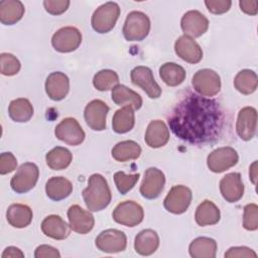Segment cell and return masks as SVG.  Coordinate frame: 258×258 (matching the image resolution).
I'll return each mask as SVG.
<instances>
[{"instance_id":"obj_1","label":"cell","mask_w":258,"mask_h":258,"mask_svg":"<svg viewBox=\"0 0 258 258\" xmlns=\"http://www.w3.org/2000/svg\"><path fill=\"white\" fill-rule=\"evenodd\" d=\"M225 115L220 104L189 93L168 116L169 128L179 139L195 145L215 142L222 134Z\"/></svg>"},{"instance_id":"obj_2","label":"cell","mask_w":258,"mask_h":258,"mask_svg":"<svg viewBox=\"0 0 258 258\" xmlns=\"http://www.w3.org/2000/svg\"><path fill=\"white\" fill-rule=\"evenodd\" d=\"M84 202L91 212H99L107 208L111 202L112 195L106 178L94 173L89 177L88 186L83 190Z\"/></svg>"},{"instance_id":"obj_3","label":"cell","mask_w":258,"mask_h":258,"mask_svg":"<svg viewBox=\"0 0 258 258\" xmlns=\"http://www.w3.org/2000/svg\"><path fill=\"white\" fill-rule=\"evenodd\" d=\"M150 31L149 17L141 11L130 12L123 25V35L128 41H141Z\"/></svg>"},{"instance_id":"obj_4","label":"cell","mask_w":258,"mask_h":258,"mask_svg":"<svg viewBox=\"0 0 258 258\" xmlns=\"http://www.w3.org/2000/svg\"><path fill=\"white\" fill-rule=\"evenodd\" d=\"M120 16V7L115 2H106L98 7L92 16V27L98 33H107L113 29Z\"/></svg>"},{"instance_id":"obj_5","label":"cell","mask_w":258,"mask_h":258,"mask_svg":"<svg viewBox=\"0 0 258 258\" xmlns=\"http://www.w3.org/2000/svg\"><path fill=\"white\" fill-rule=\"evenodd\" d=\"M39 176V169L36 164L32 162L22 163L16 173L12 176L10 185L17 194H25L32 189Z\"/></svg>"},{"instance_id":"obj_6","label":"cell","mask_w":258,"mask_h":258,"mask_svg":"<svg viewBox=\"0 0 258 258\" xmlns=\"http://www.w3.org/2000/svg\"><path fill=\"white\" fill-rule=\"evenodd\" d=\"M113 220L126 227L139 225L144 218L142 207L134 201H124L117 205L112 214Z\"/></svg>"},{"instance_id":"obj_7","label":"cell","mask_w":258,"mask_h":258,"mask_svg":"<svg viewBox=\"0 0 258 258\" xmlns=\"http://www.w3.org/2000/svg\"><path fill=\"white\" fill-rule=\"evenodd\" d=\"M194 89L205 97H213L221 90V78L213 70L203 69L198 71L191 80Z\"/></svg>"},{"instance_id":"obj_8","label":"cell","mask_w":258,"mask_h":258,"mask_svg":"<svg viewBox=\"0 0 258 258\" xmlns=\"http://www.w3.org/2000/svg\"><path fill=\"white\" fill-rule=\"evenodd\" d=\"M239 156L237 151L230 146H224L212 151L207 158L209 169L215 173H221L237 164Z\"/></svg>"},{"instance_id":"obj_9","label":"cell","mask_w":258,"mask_h":258,"mask_svg":"<svg viewBox=\"0 0 258 258\" xmlns=\"http://www.w3.org/2000/svg\"><path fill=\"white\" fill-rule=\"evenodd\" d=\"M192 198L191 190L185 185H174L166 195L163 206L169 213L179 215L184 213L190 205Z\"/></svg>"},{"instance_id":"obj_10","label":"cell","mask_w":258,"mask_h":258,"mask_svg":"<svg viewBox=\"0 0 258 258\" xmlns=\"http://www.w3.org/2000/svg\"><path fill=\"white\" fill-rule=\"evenodd\" d=\"M54 134L56 138L69 145H80L86 137V134L79 122L72 117L62 119L55 127Z\"/></svg>"},{"instance_id":"obj_11","label":"cell","mask_w":258,"mask_h":258,"mask_svg":"<svg viewBox=\"0 0 258 258\" xmlns=\"http://www.w3.org/2000/svg\"><path fill=\"white\" fill-rule=\"evenodd\" d=\"M96 247L105 253H119L126 249V235L117 229H108L101 232L96 240Z\"/></svg>"},{"instance_id":"obj_12","label":"cell","mask_w":258,"mask_h":258,"mask_svg":"<svg viewBox=\"0 0 258 258\" xmlns=\"http://www.w3.org/2000/svg\"><path fill=\"white\" fill-rule=\"evenodd\" d=\"M82 42L80 30L73 26H66L58 29L51 38L53 48L58 52H71L76 50Z\"/></svg>"},{"instance_id":"obj_13","label":"cell","mask_w":258,"mask_h":258,"mask_svg":"<svg viewBox=\"0 0 258 258\" xmlns=\"http://www.w3.org/2000/svg\"><path fill=\"white\" fill-rule=\"evenodd\" d=\"M164 184V173L156 167H149L144 172V177L140 185V194L147 200H154L160 196Z\"/></svg>"},{"instance_id":"obj_14","label":"cell","mask_w":258,"mask_h":258,"mask_svg":"<svg viewBox=\"0 0 258 258\" xmlns=\"http://www.w3.org/2000/svg\"><path fill=\"white\" fill-rule=\"evenodd\" d=\"M131 82L140 87L149 98L157 99L161 95V89L155 82L152 71L144 66L134 68L130 73Z\"/></svg>"},{"instance_id":"obj_15","label":"cell","mask_w":258,"mask_h":258,"mask_svg":"<svg viewBox=\"0 0 258 258\" xmlns=\"http://www.w3.org/2000/svg\"><path fill=\"white\" fill-rule=\"evenodd\" d=\"M108 112L109 107L105 102L102 100H93L85 107V121L92 130L103 131L106 129V118Z\"/></svg>"},{"instance_id":"obj_16","label":"cell","mask_w":258,"mask_h":258,"mask_svg":"<svg viewBox=\"0 0 258 258\" xmlns=\"http://www.w3.org/2000/svg\"><path fill=\"white\" fill-rule=\"evenodd\" d=\"M257 129V111L253 107H244L239 111L236 131L239 137L249 141L256 135Z\"/></svg>"},{"instance_id":"obj_17","label":"cell","mask_w":258,"mask_h":258,"mask_svg":"<svg viewBox=\"0 0 258 258\" xmlns=\"http://www.w3.org/2000/svg\"><path fill=\"white\" fill-rule=\"evenodd\" d=\"M180 27L184 32V35L200 37L208 30L209 20L200 11L189 10L181 17Z\"/></svg>"},{"instance_id":"obj_18","label":"cell","mask_w":258,"mask_h":258,"mask_svg":"<svg viewBox=\"0 0 258 258\" xmlns=\"http://www.w3.org/2000/svg\"><path fill=\"white\" fill-rule=\"evenodd\" d=\"M174 51L177 56L188 63H198L203 58V50L199 43L192 37L184 34L176 39Z\"/></svg>"},{"instance_id":"obj_19","label":"cell","mask_w":258,"mask_h":258,"mask_svg":"<svg viewBox=\"0 0 258 258\" xmlns=\"http://www.w3.org/2000/svg\"><path fill=\"white\" fill-rule=\"evenodd\" d=\"M68 219L71 229L79 234L91 232L95 225L94 216L78 205L70 207L68 210Z\"/></svg>"},{"instance_id":"obj_20","label":"cell","mask_w":258,"mask_h":258,"mask_svg":"<svg viewBox=\"0 0 258 258\" xmlns=\"http://www.w3.org/2000/svg\"><path fill=\"white\" fill-rule=\"evenodd\" d=\"M220 190L228 203H236L244 195V184L239 172L226 174L220 181Z\"/></svg>"},{"instance_id":"obj_21","label":"cell","mask_w":258,"mask_h":258,"mask_svg":"<svg viewBox=\"0 0 258 258\" xmlns=\"http://www.w3.org/2000/svg\"><path fill=\"white\" fill-rule=\"evenodd\" d=\"M70 90V80L67 75L60 72L49 74L45 81V92L53 101L64 99Z\"/></svg>"},{"instance_id":"obj_22","label":"cell","mask_w":258,"mask_h":258,"mask_svg":"<svg viewBox=\"0 0 258 258\" xmlns=\"http://www.w3.org/2000/svg\"><path fill=\"white\" fill-rule=\"evenodd\" d=\"M144 139L151 148L162 147L169 140V130L163 121L153 120L147 126Z\"/></svg>"},{"instance_id":"obj_23","label":"cell","mask_w":258,"mask_h":258,"mask_svg":"<svg viewBox=\"0 0 258 258\" xmlns=\"http://www.w3.org/2000/svg\"><path fill=\"white\" fill-rule=\"evenodd\" d=\"M42 233L54 240H64L71 233V227L57 215H50L44 218L41 223Z\"/></svg>"},{"instance_id":"obj_24","label":"cell","mask_w":258,"mask_h":258,"mask_svg":"<svg viewBox=\"0 0 258 258\" xmlns=\"http://www.w3.org/2000/svg\"><path fill=\"white\" fill-rule=\"evenodd\" d=\"M159 246V237L152 229H145L139 232L134 240L135 251L142 256L153 254Z\"/></svg>"},{"instance_id":"obj_25","label":"cell","mask_w":258,"mask_h":258,"mask_svg":"<svg viewBox=\"0 0 258 258\" xmlns=\"http://www.w3.org/2000/svg\"><path fill=\"white\" fill-rule=\"evenodd\" d=\"M32 217L31 209L22 204H12L6 212V219L9 225L18 229L27 227L31 223Z\"/></svg>"},{"instance_id":"obj_26","label":"cell","mask_w":258,"mask_h":258,"mask_svg":"<svg viewBox=\"0 0 258 258\" xmlns=\"http://www.w3.org/2000/svg\"><path fill=\"white\" fill-rule=\"evenodd\" d=\"M73 191L72 182L63 176L50 177L45 184L46 196L55 202L64 200Z\"/></svg>"},{"instance_id":"obj_27","label":"cell","mask_w":258,"mask_h":258,"mask_svg":"<svg viewBox=\"0 0 258 258\" xmlns=\"http://www.w3.org/2000/svg\"><path fill=\"white\" fill-rule=\"evenodd\" d=\"M24 5L18 0L0 1V21L5 25H12L18 22L24 15Z\"/></svg>"},{"instance_id":"obj_28","label":"cell","mask_w":258,"mask_h":258,"mask_svg":"<svg viewBox=\"0 0 258 258\" xmlns=\"http://www.w3.org/2000/svg\"><path fill=\"white\" fill-rule=\"evenodd\" d=\"M111 97L118 106H131L134 110H139L142 106V98L139 94L124 85H117L112 89Z\"/></svg>"},{"instance_id":"obj_29","label":"cell","mask_w":258,"mask_h":258,"mask_svg":"<svg viewBox=\"0 0 258 258\" xmlns=\"http://www.w3.org/2000/svg\"><path fill=\"white\" fill-rule=\"evenodd\" d=\"M221 213L219 208L209 200L202 202L196 210L195 219L199 226H211L215 225L220 221Z\"/></svg>"},{"instance_id":"obj_30","label":"cell","mask_w":258,"mask_h":258,"mask_svg":"<svg viewBox=\"0 0 258 258\" xmlns=\"http://www.w3.org/2000/svg\"><path fill=\"white\" fill-rule=\"evenodd\" d=\"M217 248V242L214 239L198 237L189 244L188 252L192 258H215Z\"/></svg>"},{"instance_id":"obj_31","label":"cell","mask_w":258,"mask_h":258,"mask_svg":"<svg viewBox=\"0 0 258 258\" xmlns=\"http://www.w3.org/2000/svg\"><path fill=\"white\" fill-rule=\"evenodd\" d=\"M134 109L131 106H124L117 110L112 119L113 130L119 134L129 132L134 127Z\"/></svg>"},{"instance_id":"obj_32","label":"cell","mask_w":258,"mask_h":258,"mask_svg":"<svg viewBox=\"0 0 258 258\" xmlns=\"http://www.w3.org/2000/svg\"><path fill=\"white\" fill-rule=\"evenodd\" d=\"M141 154L140 145L133 140H125L117 143L112 148V156L119 162L137 159Z\"/></svg>"},{"instance_id":"obj_33","label":"cell","mask_w":258,"mask_h":258,"mask_svg":"<svg viewBox=\"0 0 258 258\" xmlns=\"http://www.w3.org/2000/svg\"><path fill=\"white\" fill-rule=\"evenodd\" d=\"M8 114L15 122H27L33 116V107L29 100L25 98H18L10 102L8 106Z\"/></svg>"},{"instance_id":"obj_34","label":"cell","mask_w":258,"mask_h":258,"mask_svg":"<svg viewBox=\"0 0 258 258\" xmlns=\"http://www.w3.org/2000/svg\"><path fill=\"white\" fill-rule=\"evenodd\" d=\"M159 76L167 86L176 87L185 80V71L175 62H165L159 68Z\"/></svg>"},{"instance_id":"obj_35","label":"cell","mask_w":258,"mask_h":258,"mask_svg":"<svg viewBox=\"0 0 258 258\" xmlns=\"http://www.w3.org/2000/svg\"><path fill=\"white\" fill-rule=\"evenodd\" d=\"M73 160L71 151L64 147L56 146L48 151L45 155V161L49 168L53 170H61L67 168Z\"/></svg>"},{"instance_id":"obj_36","label":"cell","mask_w":258,"mask_h":258,"mask_svg":"<svg viewBox=\"0 0 258 258\" xmlns=\"http://www.w3.org/2000/svg\"><path fill=\"white\" fill-rule=\"evenodd\" d=\"M235 89L244 95H250L254 93L258 86L257 75L251 70L240 71L234 79Z\"/></svg>"},{"instance_id":"obj_37","label":"cell","mask_w":258,"mask_h":258,"mask_svg":"<svg viewBox=\"0 0 258 258\" xmlns=\"http://www.w3.org/2000/svg\"><path fill=\"white\" fill-rule=\"evenodd\" d=\"M93 85L99 91H108L119 85V77L112 70H102L94 76Z\"/></svg>"},{"instance_id":"obj_38","label":"cell","mask_w":258,"mask_h":258,"mask_svg":"<svg viewBox=\"0 0 258 258\" xmlns=\"http://www.w3.org/2000/svg\"><path fill=\"white\" fill-rule=\"evenodd\" d=\"M139 177V173L125 174L123 171H117L114 174V181L119 192L121 195H126L129 190H131L134 187Z\"/></svg>"},{"instance_id":"obj_39","label":"cell","mask_w":258,"mask_h":258,"mask_svg":"<svg viewBox=\"0 0 258 258\" xmlns=\"http://www.w3.org/2000/svg\"><path fill=\"white\" fill-rule=\"evenodd\" d=\"M0 70L3 76H14L19 72L21 68L18 58L8 52H3L0 54Z\"/></svg>"},{"instance_id":"obj_40","label":"cell","mask_w":258,"mask_h":258,"mask_svg":"<svg viewBox=\"0 0 258 258\" xmlns=\"http://www.w3.org/2000/svg\"><path fill=\"white\" fill-rule=\"evenodd\" d=\"M243 227L248 231H256L258 229V206L256 204H248L245 206Z\"/></svg>"},{"instance_id":"obj_41","label":"cell","mask_w":258,"mask_h":258,"mask_svg":"<svg viewBox=\"0 0 258 258\" xmlns=\"http://www.w3.org/2000/svg\"><path fill=\"white\" fill-rule=\"evenodd\" d=\"M69 0H45L43 6L46 12L51 15H59L67 11L70 6Z\"/></svg>"},{"instance_id":"obj_42","label":"cell","mask_w":258,"mask_h":258,"mask_svg":"<svg viewBox=\"0 0 258 258\" xmlns=\"http://www.w3.org/2000/svg\"><path fill=\"white\" fill-rule=\"evenodd\" d=\"M205 5L207 9L213 14H223L229 11L232 5L230 0H206Z\"/></svg>"},{"instance_id":"obj_43","label":"cell","mask_w":258,"mask_h":258,"mask_svg":"<svg viewBox=\"0 0 258 258\" xmlns=\"http://www.w3.org/2000/svg\"><path fill=\"white\" fill-rule=\"evenodd\" d=\"M17 166V160L13 153L3 152L0 155V174H6L13 171Z\"/></svg>"},{"instance_id":"obj_44","label":"cell","mask_w":258,"mask_h":258,"mask_svg":"<svg viewBox=\"0 0 258 258\" xmlns=\"http://www.w3.org/2000/svg\"><path fill=\"white\" fill-rule=\"evenodd\" d=\"M226 258H256L257 254L252 249L245 247V246H237V247H231L226 253Z\"/></svg>"},{"instance_id":"obj_45","label":"cell","mask_w":258,"mask_h":258,"mask_svg":"<svg viewBox=\"0 0 258 258\" xmlns=\"http://www.w3.org/2000/svg\"><path fill=\"white\" fill-rule=\"evenodd\" d=\"M35 258H59L60 253L57 249L49 245H40L35 249Z\"/></svg>"},{"instance_id":"obj_46","label":"cell","mask_w":258,"mask_h":258,"mask_svg":"<svg viewBox=\"0 0 258 258\" xmlns=\"http://www.w3.org/2000/svg\"><path fill=\"white\" fill-rule=\"evenodd\" d=\"M240 9L248 15H256L258 12V2L256 0H243L239 2Z\"/></svg>"},{"instance_id":"obj_47","label":"cell","mask_w":258,"mask_h":258,"mask_svg":"<svg viewBox=\"0 0 258 258\" xmlns=\"http://www.w3.org/2000/svg\"><path fill=\"white\" fill-rule=\"evenodd\" d=\"M17 257L23 258L24 254L20 249L13 246L7 247L1 255V258H17Z\"/></svg>"},{"instance_id":"obj_48","label":"cell","mask_w":258,"mask_h":258,"mask_svg":"<svg viewBox=\"0 0 258 258\" xmlns=\"http://www.w3.org/2000/svg\"><path fill=\"white\" fill-rule=\"evenodd\" d=\"M256 164L257 162L255 161L251 167H250V170H249V175H250V178L252 180V182L255 184L256 183Z\"/></svg>"}]
</instances>
